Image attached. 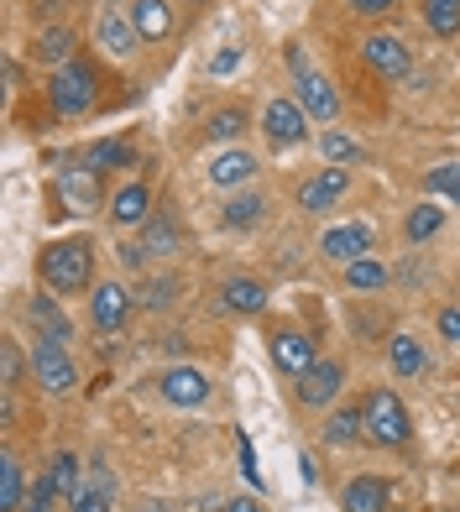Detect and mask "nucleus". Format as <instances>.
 <instances>
[{"instance_id": "423d86ee", "label": "nucleus", "mask_w": 460, "mask_h": 512, "mask_svg": "<svg viewBox=\"0 0 460 512\" xmlns=\"http://www.w3.org/2000/svg\"><path fill=\"white\" fill-rule=\"evenodd\" d=\"M95 42L110 53V58H131L142 32H136V16L121 6V0H105L100 6V21H95Z\"/></svg>"}, {"instance_id": "4be33fe9", "label": "nucleus", "mask_w": 460, "mask_h": 512, "mask_svg": "<svg viewBox=\"0 0 460 512\" xmlns=\"http://www.w3.org/2000/svg\"><path fill=\"white\" fill-rule=\"evenodd\" d=\"M387 356H393V371H398V377H424V366H429L424 345L413 340V335H393V340H387Z\"/></svg>"}, {"instance_id": "cd10ccee", "label": "nucleus", "mask_w": 460, "mask_h": 512, "mask_svg": "<svg viewBox=\"0 0 460 512\" xmlns=\"http://www.w3.org/2000/svg\"><path fill=\"white\" fill-rule=\"evenodd\" d=\"M241 131H246V110L241 105H225V110H215L210 121H204V136H210V142H236Z\"/></svg>"}, {"instance_id": "7c9ffc66", "label": "nucleus", "mask_w": 460, "mask_h": 512, "mask_svg": "<svg viewBox=\"0 0 460 512\" xmlns=\"http://www.w3.org/2000/svg\"><path fill=\"white\" fill-rule=\"evenodd\" d=\"M262 215H267L262 194H241V199H230V204H225V225H230V230H251Z\"/></svg>"}, {"instance_id": "72a5a7b5", "label": "nucleus", "mask_w": 460, "mask_h": 512, "mask_svg": "<svg viewBox=\"0 0 460 512\" xmlns=\"http://www.w3.org/2000/svg\"><path fill=\"white\" fill-rule=\"evenodd\" d=\"M95 178H100V173H89V168H84V173H63L58 183H63V194L74 199L79 209H89V204L100 199V189H95Z\"/></svg>"}, {"instance_id": "5701e85b", "label": "nucleus", "mask_w": 460, "mask_h": 512, "mask_svg": "<svg viewBox=\"0 0 460 512\" xmlns=\"http://www.w3.org/2000/svg\"><path fill=\"white\" fill-rule=\"evenodd\" d=\"M37 58L53 63V68L74 63V32H68V27H42L37 32Z\"/></svg>"}, {"instance_id": "a878e982", "label": "nucleus", "mask_w": 460, "mask_h": 512, "mask_svg": "<svg viewBox=\"0 0 460 512\" xmlns=\"http://www.w3.org/2000/svg\"><path fill=\"white\" fill-rule=\"evenodd\" d=\"M440 225H445V209H440V204H413L408 220H403V236H408V241H429Z\"/></svg>"}, {"instance_id": "9d476101", "label": "nucleus", "mask_w": 460, "mask_h": 512, "mask_svg": "<svg viewBox=\"0 0 460 512\" xmlns=\"http://www.w3.org/2000/svg\"><path fill=\"white\" fill-rule=\"evenodd\" d=\"M340 382H345V366L340 361H314L304 377H298V403H304V408H330Z\"/></svg>"}, {"instance_id": "6e6552de", "label": "nucleus", "mask_w": 460, "mask_h": 512, "mask_svg": "<svg viewBox=\"0 0 460 512\" xmlns=\"http://www.w3.org/2000/svg\"><path fill=\"white\" fill-rule=\"evenodd\" d=\"M157 387H163V398L173 408H199L210 403V377H204L199 366H168L163 377H157Z\"/></svg>"}, {"instance_id": "bb28decb", "label": "nucleus", "mask_w": 460, "mask_h": 512, "mask_svg": "<svg viewBox=\"0 0 460 512\" xmlns=\"http://www.w3.org/2000/svg\"><path fill=\"white\" fill-rule=\"evenodd\" d=\"M361 434H366L361 408H335V413H330V424H325V439H330V445H356Z\"/></svg>"}, {"instance_id": "4c0bfd02", "label": "nucleus", "mask_w": 460, "mask_h": 512, "mask_svg": "<svg viewBox=\"0 0 460 512\" xmlns=\"http://www.w3.org/2000/svg\"><path fill=\"white\" fill-rule=\"evenodd\" d=\"M0 382H6V387H16V382H21V351H16L11 340L0 345Z\"/></svg>"}, {"instance_id": "20e7f679", "label": "nucleus", "mask_w": 460, "mask_h": 512, "mask_svg": "<svg viewBox=\"0 0 460 512\" xmlns=\"http://www.w3.org/2000/svg\"><path fill=\"white\" fill-rule=\"evenodd\" d=\"M288 63H293V100L298 105H304L309 115H314V121H335V115H340V95H335V84L330 79H319L314 74V68L304 63V53H288Z\"/></svg>"}, {"instance_id": "f3484780", "label": "nucleus", "mask_w": 460, "mask_h": 512, "mask_svg": "<svg viewBox=\"0 0 460 512\" xmlns=\"http://www.w3.org/2000/svg\"><path fill=\"white\" fill-rule=\"evenodd\" d=\"M251 173H257V157L241 152V147H230V152H220L210 162V183H215V189H241Z\"/></svg>"}, {"instance_id": "37998d69", "label": "nucleus", "mask_w": 460, "mask_h": 512, "mask_svg": "<svg viewBox=\"0 0 460 512\" xmlns=\"http://www.w3.org/2000/svg\"><path fill=\"white\" fill-rule=\"evenodd\" d=\"M236 63H241V48H225V53H220V58L210 63V74H230V68H236Z\"/></svg>"}, {"instance_id": "c756f323", "label": "nucleus", "mask_w": 460, "mask_h": 512, "mask_svg": "<svg viewBox=\"0 0 460 512\" xmlns=\"http://www.w3.org/2000/svg\"><path fill=\"white\" fill-rule=\"evenodd\" d=\"M319 152H325L330 168H340V162H361V157H366V147L351 142L345 131H325V136H319Z\"/></svg>"}, {"instance_id": "39448f33", "label": "nucleus", "mask_w": 460, "mask_h": 512, "mask_svg": "<svg viewBox=\"0 0 460 512\" xmlns=\"http://www.w3.org/2000/svg\"><path fill=\"white\" fill-rule=\"evenodd\" d=\"M32 377L42 382V392H53V398L74 392L79 371H74V361H68L63 340H53V335H42V340H37V351H32Z\"/></svg>"}, {"instance_id": "f8f14e48", "label": "nucleus", "mask_w": 460, "mask_h": 512, "mask_svg": "<svg viewBox=\"0 0 460 512\" xmlns=\"http://www.w3.org/2000/svg\"><path fill=\"white\" fill-rule=\"evenodd\" d=\"M319 251L335 256V262H356V256H372V225L351 220V225H335L319 236Z\"/></svg>"}, {"instance_id": "b1692460", "label": "nucleus", "mask_w": 460, "mask_h": 512, "mask_svg": "<svg viewBox=\"0 0 460 512\" xmlns=\"http://www.w3.org/2000/svg\"><path fill=\"white\" fill-rule=\"evenodd\" d=\"M27 314H32V324H37V330H42V335H53V340H68V335H74V324L63 319V309L53 304V298H32V304H27Z\"/></svg>"}, {"instance_id": "9b49d317", "label": "nucleus", "mask_w": 460, "mask_h": 512, "mask_svg": "<svg viewBox=\"0 0 460 512\" xmlns=\"http://www.w3.org/2000/svg\"><path fill=\"white\" fill-rule=\"evenodd\" d=\"M68 507L74 512H110L115 507V476H110L105 460H89V471H84V481H79V492H74Z\"/></svg>"}, {"instance_id": "ea45409f", "label": "nucleus", "mask_w": 460, "mask_h": 512, "mask_svg": "<svg viewBox=\"0 0 460 512\" xmlns=\"http://www.w3.org/2000/svg\"><path fill=\"white\" fill-rule=\"evenodd\" d=\"M241 471H246V481L251 486H262V471H257V455H251V445L241 439Z\"/></svg>"}, {"instance_id": "dca6fc26", "label": "nucleus", "mask_w": 460, "mask_h": 512, "mask_svg": "<svg viewBox=\"0 0 460 512\" xmlns=\"http://www.w3.org/2000/svg\"><path fill=\"white\" fill-rule=\"evenodd\" d=\"M387 502H393V486H387L382 476H356L340 492V507L345 512H387Z\"/></svg>"}, {"instance_id": "f257e3e1", "label": "nucleus", "mask_w": 460, "mask_h": 512, "mask_svg": "<svg viewBox=\"0 0 460 512\" xmlns=\"http://www.w3.org/2000/svg\"><path fill=\"white\" fill-rule=\"evenodd\" d=\"M89 267H95V241L89 236H68V241H53L48 251L37 256V272L53 293H79L89 283Z\"/></svg>"}, {"instance_id": "f03ea898", "label": "nucleus", "mask_w": 460, "mask_h": 512, "mask_svg": "<svg viewBox=\"0 0 460 512\" xmlns=\"http://www.w3.org/2000/svg\"><path fill=\"white\" fill-rule=\"evenodd\" d=\"M361 424H366V439H372V445H408V434H413L408 408L398 403V392H387V387L361 398Z\"/></svg>"}, {"instance_id": "4468645a", "label": "nucleus", "mask_w": 460, "mask_h": 512, "mask_svg": "<svg viewBox=\"0 0 460 512\" xmlns=\"http://www.w3.org/2000/svg\"><path fill=\"white\" fill-rule=\"evenodd\" d=\"M345 189H351V173H340V168H330V173H314V178L298 183V204L319 215V209L340 204V199H345Z\"/></svg>"}, {"instance_id": "7ed1b4c3", "label": "nucleus", "mask_w": 460, "mask_h": 512, "mask_svg": "<svg viewBox=\"0 0 460 512\" xmlns=\"http://www.w3.org/2000/svg\"><path fill=\"white\" fill-rule=\"evenodd\" d=\"M95 68H89L84 58H74V63H63L58 74H53V84H48V100H53V110L58 115H68V121H74V115H89L95 110Z\"/></svg>"}, {"instance_id": "e433bc0d", "label": "nucleus", "mask_w": 460, "mask_h": 512, "mask_svg": "<svg viewBox=\"0 0 460 512\" xmlns=\"http://www.w3.org/2000/svg\"><path fill=\"white\" fill-rule=\"evenodd\" d=\"M53 497H58L53 476H37V481H32V492H27V512H53Z\"/></svg>"}, {"instance_id": "6ab92c4d", "label": "nucleus", "mask_w": 460, "mask_h": 512, "mask_svg": "<svg viewBox=\"0 0 460 512\" xmlns=\"http://www.w3.org/2000/svg\"><path fill=\"white\" fill-rule=\"evenodd\" d=\"M147 215H152V194H147V183H126V189L110 199V220H115V225H142Z\"/></svg>"}, {"instance_id": "0eeeda50", "label": "nucleus", "mask_w": 460, "mask_h": 512, "mask_svg": "<svg viewBox=\"0 0 460 512\" xmlns=\"http://www.w3.org/2000/svg\"><path fill=\"white\" fill-rule=\"evenodd\" d=\"M262 126H267V142L272 147H298L309 136V110L298 105V100H272L267 115H262Z\"/></svg>"}, {"instance_id": "393cba45", "label": "nucleus", "mask_w": 460, "mask_h": 512, "mask_svg": "<svg viewBox=\"0 0 460 512\" xmlns=\"http://www.w3.org/2000/svg\"><path fill=\"white\" fill-rule=\"evenodd\" d=\"M345 283H351L356 293H377L387 283V267L377 262V256H356V262H345Z\"/></svg>"}, {"instance_id": "a19ab883", "label": "nucleus", "mask_w": 460, "mask_h": 512, "mask_svg": "<svg viewBox=\"0 0 460 512\" xmlns=\"http://www.w3.org/2000/svg\"><path fill=\"white\" fill-rule=\"evenodd\" d=\"M393 6H398V0H351V11H361V16H382Z\"/></svg>"}, {"instance_id": "c03bdc74", "label": "nucleus", "mask_w": 460, "mask_h": 512, "mask_svg": "<svg viewBox=\"0 0 460 512\" xmlns=\"http://www.w3.org/2000/svg\"><path fill=\"white\" fill-rule=\"evenodd\" d=\"M225 512H262V502H257V497H236Z\"/></svg>"}, {"instance_id": "79ce46f5", "label": "nucleus", "mask_w": 460, "mask_h": 512, "mask_svg": "<svg viewBox=\"0 0 460 512\" xmlns=\"http://www.w3.org/2000/svg\"><path fill=\"white\" fill-rule=\"evenodd\" d=\"M440 335L445 340H460V309H440Z\"/></svg>"}, {"instance_id": "1a4fd4ad", "label": "nucleus", "mask_w": 460, "mask_h": 512, "mask_svg": "<svg viewBox=\"0 0 460 512\" xmlns=\"http://www.w3.org/2000/svg\"><path fill=\"white\" fill-rule=\"evenodd\" d=\"M361 58H366V68H377L382 79H403L408 68H413V53L403 48L398 37H387V32H372L361 42Z\"/></svg>"}, {"instance_id": "2eb2a0df", "label": "nucleus", "mask_w": 460, "mask_h": 512, "mask_svg": "<svg viewBox=\"0 0 460 512\" xmlns=\"http://www.w3.org/2000/svg\"><path fill=\"white\" fill-rule=\"evenodd\" d=\"M272 361H278L288 377H304V371L314 366V340L304 330H278L272 335Z\"/></svg>"}, {"instance_id": "a211bd4d", "label": "nucleus", "mask_w": 460, "mask_h": 512, "mask_svg": "<svg viewBox=\"0 0 460 512\" xmlns=\"http://www.w3.org/2000/svg\"><path fill=\"white\" fill-rule=\"evenodd\" d=\"M131 16H136V32H142V42H163V37L173 32V6H168V0H136Z\"/></svg>"}, {"instance_id": "412c9836", "label": "nucleus", "mask_w": 460, "mask_h": 512, "mask_svg": "<svg viewBox=\"0 0 460 512\" xmlns=\"http://www.w3.org/2000/svg\"><path fill=\"white\" fill-rule=\"evenodd\" d=\"M225 309L230 314H262L267 309V288L257 277H230L225 283Z\"/></svg>"}, {"instance_id": "c9c22d12", "label": "nucleus", "mask_w": 460, "mask_h": 512, "mask_svg": "<svg viewBox=\"0 0 460 512\" xmlns=\"http://www.w3.org/2000/svg\"><path fill=\"white\" fill-rule=\"evenodd\" d=\"M424 183H429V194H440V199H455V204H460V162H445V168H434Z\"/></svg>"}, {"instance_id": "ddd939ff", "label": "nucleus", "mask_w": 460, "mask_h": 512, "mask_svg": "<svg viewBox=\"0 0 460 512\" xmlns=\"http://www.w3.org/2000/svg\"><path fill=\"white\" fill-rule=\"evenodd\" d=\"M126 314H131V293L121 283H100L95 298H89V319H95V330L115 335L126 324Z\"/></svg>"}, {"instance_id": "f704fd0d", "label": "nucleus", "mask_w": 460, "mask_h": 512, "mask_svg": "<svg viewBox=\"0 0 460 512\" xmlns=\"http://www.w3.org/2000/svg\"><path fill=\"white\" fill-rule=\"evenodd\" d=\"M142 246H147V256H152V251H163V256H168V251L178 246V225H173V215H157V220L147 225Z\"/></svg>"}, {"instance_id": "58836bf2", "label": "nucleus", "mask_w": 460, "mask_h": 512, "mask_svg": "<svg viewBox=\"0 0 460 512\" xmlns=\"http://www.w3.org/2000/svg\"><path fill=\"white\" fill-rule=\"evenodd\" d=\"M147 304H152V309L173 304V283H168V277H157V283H147Z\"/></svg>"}, {"instance_id": "473e14b6", "label": "nucleus", "mask_w": 460, "mask_h": 512, "mask_svg": "<svg viewBox=\"0 0 460 512\" xmlns=\"http://www.w3.org/2000/svg\"><path fill=\"white\" fill-rule=\"evenodd\" d=\"M16 507H27L21 502V465L11 455H0V512H16Z\"/></svg>"}, {"instance_id": "2f4dec72", "label": "nucleus", "mask_w": 460, "mask_h": 512, "mask_svg": "<svg viewBox=\"0 0 460 512\" xmlns=\"http://www.w3.org/2000/svg\"><path fill=\"white\" fill-rule=\"evenodd\" d=\"M48 476H53V486H58V497H63V502H74V492H79V481H84V471H79V460H74V455H53V465H48Z\"/></svg>"}, {"instance_id": "aec40b11", "label": "nucleus", "mask_w": 460, "mask_h": 512, "mask_svg": "<svg viewBox=\"0 0 460 512\" xmlns=\"http://www.w3.org/2000/svg\"><path fill=\"white\" fill-rule=\"evenodd\" d=\"M131 162H136V147L126 142V136H115V142H95L84 152L89 173H115V168H131Z\"/></svg>"}, {"instance_id": "c85d7f7f", "label": "nucleus", "mask_w": 460, "mask_h": 512, "mask_svg": "<svg viewBox=\"0 0 460 512\" xmlns=\"http://www.w3.org/2000/svg\"><path fill=\"white\" fill-rule=\"evenodd\" d=\"M424 21L434 37H455L460 32V0H424Z\"/></svg>"}]
</instances>
